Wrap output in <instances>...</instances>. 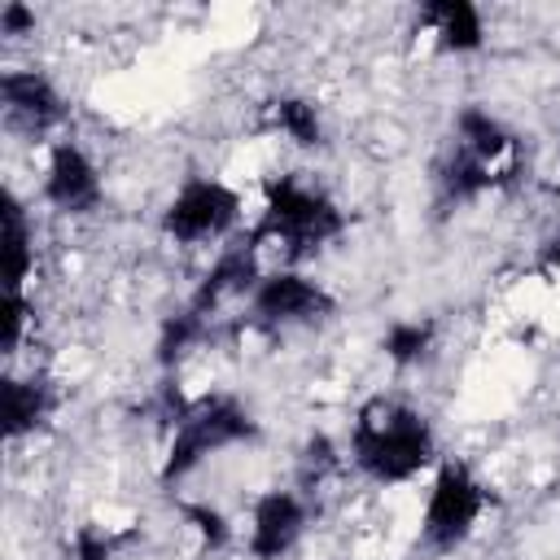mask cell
I'll return each instance as SVG.
<instances>
[{
    "mask_svg": "<svg viewBox=\"0 0 560 560\" xmlns=\"http://www.w3.org/2000/svg\"><path fill=\"white\" fill-rule=\"evenodd\" d=\"M433 455H438V442L424 411L398 398H372L359 407L350 429V459L376 486L411 481L420 468L433 464Z\"/></svg>",
    "mask_w": 560,
    "mask_h": 560,
    "instance_id": "1",
    "label": "cell"
},
{
    "mask_svg": "<svg viewBox=\"0 0 560 560\" xmlns=\"http://www.w3.org/2000/svg\"><path fill=\"white\" fill-rule=\"evenodd\" d=\"M341 228H346V214L324 188H315L298 175H276L262 184V214L245 241L254 249L276 241V245H289V254H311V249L337 241Z\"/></svg>",
    "mask_w": 560,
    "mask_h": 560,
    "instance_id": "2",
    "label": "cell"
},
{
    "mask_svg": "<svg viewBox=\"0 0 560 560\" xmlns=\"http://www.w3.org/2000/svg\"><path fill=\"white\" fill-rule=\"evenodd\" d=\"M258 438V420L236 402V398H201L171 433L166 442V455H162V481H184L206 455L214 451H228L236 442H254Z\"/></svg>",
    "mask_w": 560,
    "mask_h": 560,
    "instance_id": "3",
    "label": "cell"
},
{
    "mask_svg": "<svg viewBox=\"0 0 560 560\" xmlns=\"http://www.w3.org/2000/svg\"><path fill=\"white\" fill-rule=\"evenodd\" d=\"M490 494L486 486L477 481V472L459 459H442L433 481H429V494H424V512H420V538L424 547L433 551H455L459 542L472 538L481 512H486Z\"/></svg>",
    "mask_w": 560,
    "mask_h": 560,
    "instance_id": "4",
    "label": "cell"
},
{
    "mask_svg": "<svg viewBox=\"0 0 560 560\" xmlns=\"http://www.w3.org/2000/svg\"><path fill=\"white\" fill-rule=\"evenodd\" d=\"M241 192L214 175H192L175 188V197L162 210V232L179 245H197V241H219L241 223Z\"/></svg>",
    "mask_w": 560,
    "mask_h": 560,
    "instance_id": "5",
    "label": "cell"
},
{
    "mask_svg": "<svg viewBox=\"0 0 560 560\" xmlns=\"http://www.w3.org/2000/svg\"><path fill=\"white\" fill-rule=\"evenodd\" d=\"M249 311L262 324H315L337 311V298L302 271H267L249 289Z\"/></svg>",
    "mask_w": 560,
    "mask_h": 560,
    "instance_id": "6",
    "label": "cell"
},
{
    "mask_svg": "<svg viewBox=\"0 0 560 560\" xmlns=\"http://www.w3.org/2000/svg\"><path fill=\"white\" fill-rule=\"evenodd\" d=\"M306 534V499L298 490H262L249 512V556L284 560Z\"/></svg>",
    "mask_w": 560,
    "mask_h": 560,
    "instance_id": "7",
    "label": "cell"
},
{
    "mask_svg": "<svg viewBox=\"0 0 560 560\" xmlns=\"http://www.w3.org/2000/svg\"><path fill=\"white\" fill-rule=\"evenodd\" d=\"M101 171L96 162L74 144V140H61L52 144L48 153V166H44V197L48 206L66 210V214H88L101 206Z\"/></svg>",
    "mask_w": 560,
    "mask_h": 560,
    "instance_id": "8",
    "label": "cell"
},
{
    "mask_svg": "<svg viewBox=\"0 0 560 560\" xmlns=\"http://www.w3.org/2000/svg\"><path fill=\"white\" fill-rule=\"evenodd\" d=\"M0 101H4V114L31 131H44L66 114L57 83L39 70H4L0 74Z\"/></svg>",
    "mask_w": 560,
    "mask_h": 560,
    "instance_id": "9",
    "label": "cell"
},
{
    "mask_svg": "<svg viewBox=\"0 0 560 560\" xmlns=\"http://www.w3.org/2000/svg\"><path fill=\"white\" fill-rule=\"evenodd\" d=\"M420 26L433 35L438 52H477L486 44V22L472 0H433L420 9Z\"/></svg>",
    "mask_w": 560,
    "mask_h": 560,
    "instance_id": "10",
    "label": "cell"
},
{
    "mask_svg": "<svg viewBox=\"0 0 560 560\" xmlns=\"http://www.w3.org/2000/svg\"><path fill=\"white\" fill-rule=\"evenodd\" d=\"M254 245L245 241V245H236V249H223L219 258H214V267L201 276V284H197V293H192V311H210V306H219L223 298H232V293H245V289H254L258 284V267H254Z\"/></svg>",
    "mask_w": 560,
    "mask_h": 560,
    "instance_id": "11",
    "label": "cell"
},
{
    "mask_svg": "<svg viewBox=\"0 0 560 560\" xmlns=\"http://www.w3.org/2000/svg\"><path fill=\"white\" fill-rule=\"evenodd\" d=\"M455 149L468 153V158H477V162H486V166H494V162L512 149V131H508L490 109L464 105V109L455 114Z\"/></svg>",
    "mask_w": 560,
    "mask_h": 560,
    "instance_id": "12",
    "label": "cell"
},
{
    "mask_svg": "<svg viewBox=\"0 0 560 560\" xmlns=\"http://www.w3.org/2000/svg\"><path fill=\"white\" fill-rule=\"evenodd\" d=\"M52 411V389L35 376H9L4 381V438L18 442L35 433Z\"/></svg>",
    "mask_w": 560,
    "mask_h": 560,
    "instance_id": "13",
    "label": "cell"
},
{
    "mask_svg": "<svg viewBox=\"0 0 560 560\" xmlns=\"http://www.w3.org/2000/svg\"><path fill=\"white\" fill-rule=\"evenodd\" d=\"M35 271V241L26 210L13 192H4V289H22Z\"/></svg>",
    "mask_w": 560,
    "mask_h": 560,
    "instance_id": "14",
    "label": "cell"
},
{
    "mask_svg": "<svg viewBox=\"0 0 560 560\" xmlns=\"http://www.w3.org/2000/svg\"><path fill=\"white\" fill-rule=\"evenodd\" d=\"M271 122H276V131H284L298 149H319V144H324V118H319L315 101H306V96H280V101L271 105Z\"/></svg>",
    "mask_w": 560,
    "mask_h": 560,
    "instance_id": "15",
    "label": "cell"
},
{
    "mask_svg": "<svg viewBox=\"0 0 560 560\" xmlns=\"http://www.w3.org/2000/svg\"><path fill=\"white\" fill-rule=\"evenodd\" d=\"M433 337H438L433 319H394L385 328V337H381V350H385L389 363L411 368V363H420L433 350Z\"/></svg>",
    "mask_w": 560,
    "mask_h": 560,
    "instance_id": "16",
    "label": "cell"
},
{
    "mask_svg": "<svg viewBox=\"0 0 560 560\" xmlns=\"http://www.w3.org/2000/svg\"><path fill=\"white\" fill-rule=\"evenodd\" d=\"M201 337V311H184V315H175V319H166L162 324V337H158V359L162 363H171L175 354H184L192 341Z\"/></svg>",
    "mask_w": 560,
    "mask_h": 560,
    "instance_id": "17",
    "label": "cell"
},
{
    "mask_svg": "<svg viewBox=\"0 0 560 560\" xmlns=\"http://www.w3.org/2000/svg\"><path fill=\"white\" fill-rule=\"evenodd\" d=\"M184 516H188V525L197 529L201 547H210V551L228 547V538H232V525H228V516H223L219 508H210V503H184Z\"/></svg>",
    "mask_w": 560,
    "mask_h": 560,
    "instance_id": "18",
    "label": "cell"
},
{
    "mask_svg": "<svg viewBox=\"0 0 560 560\" xmlns=\"http://www.w3.org/2000/svg\"><path fill=\"white\" fill-rule=\"evenodd\" d=\"M26 319H31V298L22 289H4V354H13L22 346Z\"/></svg>",
    "mask_w": 560,
    "mask_h": 560,
    "instance_id": "19",
    "label": "cell"
},
{
    "mask_svg": "<svg viewBox=\"0 0 560 560\" xmlns=\"http://www.w3.org/2000/svg\"><path fill=\"white\" fill-rule=\"evenodd\" d=\"M70 560H114V538L96 525H83L70 542Z\"/></svg>",
    "mask_w": 560,
    "mask_h": 560,
    "instance_id": "20",
    "label": "cell"
},
{
    "mask_svg": "<svg viewBox=\"0 0 560 560\" xmlns=\"http://www.w3.org/2000/svg\"><path fill=\"white\" fill-rule=\"evenodd\" d=\"M35 31V9H26L22 0H4L0 4V35H31Z\"/></svg>",
    "mask_w": 560,
    "mask_h": 560,
    "instance_id": "21",
    "label": "cell"
}]
</instances>
